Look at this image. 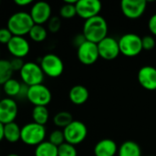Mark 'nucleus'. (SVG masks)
<instances>
[{
    "mask_svg": "<svg viewBox=\"0 0 156 156\" xmlns=\"http://www.w3.org/2000/svg\"><path fill=\"white\" fill-rule=\"evenodd\" d=\"M34 22L30 16V14L25 11H19L12 14L7 20V28L13 36L24 37L28 35Z\"/></svg>",
    "mask_w": 156,
    "mask_h": 156,
    "instance_id": "nucleus-2",
    "label": "nucleus"
},
{
    "mask_svg": "<svg viewBox=\"0 0 156 156\" xmlns=\"http://www.w3.org/2000/svg\"><path fill=\"white\" fill-rule=\"evenodd\" d=\"M142 45L143 49L144 50H152L154 48L156 45L155 38L153 35H145L142 37Z\"/></svg>",
    "mask_w": 156,
    "mask_h": 156,
    "instance_id": "nucleus-30",
    "label": "nucleus"
},
{
    "mask_svg": "<svg viewBox=\"0 0 156 156\" xmlns=\"http://www.w3.org/2000/svg\"><path fill=\"white\" fill-rule=\"evenodd\" d=\"M85 41H86V38H85V37L83 36L82 33H81V34L76 35V36L74 37V38H73V44H74V46H76L77 48H79L80 46H81Z\"/></svg>",
    "mask_w": 156,
    "mask_h": 156,
    "instance_id": "nucleus-35",
    "label": "nucleus"
},
{
    "mask_svg": "<svg viewBox=\"0 0 156 156\" xmlns=\"http://www.w3.org/2000/svg\"><path fill=\"white\" fill-rule=\"evenodd\" d=\"M140 85L147 90H156V68L153 66L142 67L137 75Z\"/></svg>",
    "mask_w": 156,
    "mask_h": 156,
    "instance_id": "nucleus-16",
    "label": "nucleus"
},
{
    "mask_svg": "<svg viewBox=\"0 0 156 156\" xmlns=\"http://www.w3.org/2000/svg\"><path fill=\"white\" fill-rule=\"evenodd\" d=\"M59 15L61 17L69 19L77 16V11H76V4H69V3H64L62 6L59 9Z\"/></svg>",
    "mask_w": 156,
    "mask_h": 156,
    "instance_id": "nucleus-27",
    "label": "nucleus"
},
{
    "mask_svg": "<svg viewBox=\"0 0 156 156\" xmlns=\"http://www.w3.org/2000/svg\"><path fill=\"white\" fill-rule=\"evenodd\" d=\"M6 47L8 52L13 56V58H23L27 56L30 51L29 42L24 37L13 36Z\"/></svg>",
    "mask_w": 156,
    "mask_h": 156,
    "instance_id": "nucleus-15",
    "label": "nucleus"
},
{
    "mask_svg": "<svg viewBox=\"0 0 156 156\" xmlns=\"http://www.w3.org/2000/svg\"><path fill=\"white\" fill-rule=\"evenodd\" d=\"M27 99L31 104L34 105V107L35 106L47 107L52 100V93L50 90L43 83L37 84L28 88Z\"/></svg>",
    "mask_w": 156,
    "mask_h": 156,
    "instance_id": "nucleus-8",
    "label": "nucleus"
},
{
    "mask_svg": "<svg viewBox=\"0 0 156 156\" xmlns=\"http://www.w3.org/2000/svg\"><path fill=\"white\" fill-rule=\"evenodd\" d=\"M61 27V20L58 16H51L48 22V28L51 33H57Z\"/></svg>",
    "mask_w": 156,
    "mask_h": 156,
    "instance_id": "nucleus-31",
    "label": "nucleus"
},
{
    "mask_svg": "<svg viewBox=\"0 0 156 156\" xmlns=\"http://www.w3.org/2000/svg\"><path fill=\"white\" fill-rule=\"evenodd\" d=\"M28 86H27L26 84L22 83V86H21V90H20V92L18 94V97L17 98H21V99H24V98H27V91H28Z\"/></svg>",
    "mask_w": 156,
    "mask_h": 156,
    "instance_id": "nucleus-36",
    "label": "nucleus"
},
{
    "mask_svg": "<svg viewBox=\"0 0 156 156\" xmlns=\"http://www.w3.org/2000/svg\"><path fill=\"white\" fill-rule=\"evenodd\" d=\"M51 6L45 1H38L33 4L30 9V16L36 25H42L48 23L51 18Z\"/></svg>",
    "mask_w": 156,
    "mask_h": 156,
    "instance_id": "nucleus-14",
    "label": "nucleus"
},
{
    "mask_svg": "<svg viewBox=\"0 0 156 156\" xmlns=\"http://www.w3.org/2000/svg\"><path fill=\"white\" fill-rule=\"evenodd\" d=\"M6 156H19L18 154H7Z\"/></svg>",
    "mask_w": 156,
    "mask_h": 156,
    "instance_id": "nucleus-39",
    "label": "nucleus"
},
{
    "mask_svg": "<svg viewBox=\"0 0 156 156\" xmlns=\"http://www.w3.org/2000/svg\"><path fill=\"white\" fill-rule=\"evenodd\" d=\"M147 6L145 0H122L121 2V9L123 16L129 19H137L141 17Z\"/></svg>",
    "mask_w": 156,
    "mask_h": 156,
    "instance_id": "nucleus-9",
    "label": "nucleus"
},
{
    "mask_svg": "<svg viewBox=\"0 0 156 156\" xmlns=\"http://www.w3.org/2000/svg\"><path fill=\"white\" fill-rule=\"evenodd\" d=\"M13 72L10 61L0 58V85L3 86L7 80L12 79Z\"/></svg>",
    "mask_w": 156,
    "mask_h": 156,
    "instance_id": "nucleus-25",
    "label": "nucleus"
},
{
    "mask_svg": "<svg viewBox=\"0 0 156 156\" xmlns=\"http://www.w3.org/2000/svg\"><path fill=\"white\" fill-rule=\"evenodd\" d=\"M12 37H13V35L7 27L0 28V44L7 45Z\"/></svg>",
    "mask_w": 156,
    "mask_h": 156,
    "instance_id": "nucleus-32",
    "label": "nucleus"
},
{
    "mask_svg": "<svg viewBox=\"0 0 156 156\" xmlns=\"http://www.w3.org/2000/svg\"><path fill=\"white\" fill-rule=\"evenodd\" d=\"M155 91H156V90H155Z\"/></svg>",
    "mask_w": 156,
    "mask_h": 156,
    "instance_id": "nucleus-40",
    "label": "nucleus"
},
{
    "mask_svg": "<svg viewBox=\"0 0 156 156\" xmlns=\"http://www.w3.org/2000/svg\"><path fill=\"white\" fill-rule=\"evenodd\" d=\"M35 156H58V147L48 141H44L36 146Z\"/></svg>",
    "mask_w": 156,
    "mask_h": 156,
    "instance_id": "nucleus-22",
    "label": "nucleus"
},
{
    "mask_svg": "<svg viewBox=\"0 0 156 156\" xmlns=\"http://www.w3.org/2000/svg\"><path fill=\"white\" fill-rule=\"evenodd\" d=\"M120 52L126 57H136L144 49L142 45V37L134 33H127L122 35L118 40Z\"/></svg>",
    "mask_w": 156,
    "mask_h": 156,
    "instance_id": "nucleus-4",
    "label": "nucleus"
},
{
    "mask_svg": "<svg viewBox=\"0 0 156 156\" xmlns=\"http://www.w3.org/2000/svg\"><path fill=\"white\" fill-rule=\"evenodd\" d=\"M32 3V0H15V4L18 6H26Z\"/></svg>",
    "mask_w": 156,
    "mask_h": 156,
    "instance_id": "nucleus-37",
    "label": "nucleus"
},
{
    "mask_svg": "<svg viewBox=\"0 0 156 156\" xmlns=\"http://www.w3.org/2000/svg\"><path fill=\"white\" fill-rule=\"evenodd\" d=\"M48 142L51 143L52 144H54L57 147L60 146L62 144L65 143V137H64L63 131H61V130H54L49 134Z\"/></svg>",
    "mask_w": 156,
    "mask_h": 156,
    "instance_id": "nucleus-29",
    "label": "nucleus"
},
{
    "mask_svg": "<svg viewBox=\"0 0 156 156\" xmlns=\"http://www.w3.org/2000/svg\"><path fill=\"white\" fill-rule=\"evenodd\" d=\"M29 37L34 42H43L48 37V31L42 25H34L28 33Z\"/></svg>",
    "mask_w": 156,
    "mask_h": 156,
    "instance_id": "nucleus-24",
    "label": "nucleus"
},
{
    "mask_svg": "<svg viewBox=\"0 0 156 156\" xmlns=\"http://www.w3.org/2000/svg\"><path fill=\"white\" fill-rule=\"evenodd\" d=\"M73 122V117L69 112H59L53 117L54 124L58 128H66Z\"/></svg>",
    "mask_w": 156,
    "mask_h": 156,
    "instance_id": "nucleus-26",
    "label": "nucleus"
},
{
    "mask_svg": "<svg viewBox=\"0 0 156 156\" xmlns=\"http://www.w3.org/2000/svg\"><path fill=\"white\" fill-rule=\"evenodd\" d=\"M90 97L88 89L83 85H75L73 86L69 92V101L75 105L84 104Z\"/></svg>",
    "mask_w": 156,
    "mask_h": 156,
    "instance_id": "nucleus-18",
    "label": "nucleus"
},
{
    "mask_svg": "<svg viewBox=\"0 0 156 156\" xmlns=\"http://www.w3.org/2000/svg\"><path fill=\"white\" fill-rule=\"evenodd\" d=\"M100 58L105 60H113L120 55V48L118 40L112 37H106L98 44Z\"/></svg>",
    "mask_w": 156,
    "mask_h": 156,
    "instance_id": "nucleus-10",
    "label": "nucleus"
},
{
    "mask_svg": "<svg viewBox=\"0 0 156 156\" xmlns=\"http://www.w3.org/2000/svg\"><path fill=\"white\" fill-rule=\"evenodd\" d=\"M82 34L87 41L98 44L108 37V24L106 19L99 15L85 20Z\"/></svg>",
    "mask_w": 156,
    "mask_h": 156,
    "instance_id": "nucleus-1",
    "label": "nucleus"
},
{
    "mask_svg": "<svg viewBox=\"0 0 156 156\" xmlns=\"http://www.w3.org/2000/svg\"><path fill=\"white\" fill-rule=\"evenodd\" d=\"M77 56L79 60L84 65H92L100 58L98 46L95 43L85 41L78 48Z\"/></svg>",
    "mask_w": 156,
    "mask_h": 156,
    "instance_id": "nucleus-13",
    "label": "nucleus"
},
{
    "mask_svg": "<svg viewBox=\"0 0 156 156\" xmlns=\"http://www.w3.org/2000/svg\"><path fill=\"white\" fill-rule=\"evenodd\" d=\"M4 139V124L0 122V143Z\"/></svg>",
    "mask_w": 156,
    "mask_h": 156,
    "instance_id": "nucleus-38",
    "label": "nucleus"
},
{
    "mask_svg": "<svg viewBox=\"0 0 156 156\" xmlns=\"http://www.w3.org/2000/svg\"><path fill=\"white\" fill-rule=\"evenodd\" d=\"M63 133L65 137V142L75 146L81 144L86 139L88 129L82 122L73 121L66 128L63 129Z\"/></svg>",
    "mask_w": 156,
    "mask_h": 156,
    "instance_id": "nucleus-7",
    "label": "nucleus"
},
{
    "mask_svg": "<svg viewBox=\"0 0 156 156\" xmlns=\"http://www.w3.org/2000/svg\"><path fill=\"white\" fill-rule=\"evenodd\" d=\"M148 27L152 35L156 37V13L150 17L148 21Z\"/></svg>",
    "mask_w": 156,
    "mask_h": 156,
    "instance_id": "nucleus-34",
    "label": "nucleus"
},
{
    "mask_svg": "<svg viewBox=\"0 0 156 156\" xmlns=\"http://www.w3.org/2000/svg\"><path fill=\"white\" fill-rule=\"evenodd\" d=\"M9 61H10V65H11V68H12L13 71H20V69H22V67L25 64L23 59L18 58H13Z\"/></svg>",
    "mask_w": 156,
    "mask_h": 156,
    "instance_id": "nucleus-33",
    "label": "nucleus"
},
{
    "mask_svg": "<svg viewBox=\"0 0 156 156\" xmlns=\"http://www.w3.org/2000/svg\"><path fill=\"white\" fill-rule=\"evenodd\" d=\"M78 152L74 145L68 143L62 144L58 147V156H77Z\"/></svg>",
    "mask_w": 156,
    "mask_h": 156,
    "instance_id": "nucleus-28",
    "label": "nucleus"
},
{
    "mask_svg": "<svg viewBox=\"0 0 156 156\" xmlns=\"http://www.w3.org/2000/svg\"><path fill=\"white\" fill-rule=\"evenodd\" d=\"M40 67L43 73L49 78H58L64 71V63L62 59L56 54L48 53L41 58Z\"/></svg>",
    "mask_w": 156,
    "mask_h": 156,
    "instance_id": "nucleus-6",
    "label": "nucleus"
},
{
    "mask_svg": "<svg viewBox=\"0 0 156 156\" xmlns=\"http://www.w3.org/2000/svg\"><path fill=\"white\" fill-rule=\"evenodd\" d=\"M32 119L34 122L45 126L49 119L48 108L45 106H35L32 111Z\"/></svg>",
    "mask_w": 156,
    "mask_h": 156,
    "instance_id": "nucleus-21",
    "label": "nucleus"
},
{
    "mask_svg": "<svg viewBox=\"0 0 156 156\" xmlns=\"http://www.w3.org/2000/svg\"><path fill=\"white\" fill-rule=\"evenodd\" d=\"M118 156H142V149L137 143L126 141L118 149Z\"/></svg>",
    "mask_w": 156,
    "mask_h": 156,
    "instance_id": "nucleus-20",
    "label": "nucleus"
},
{
    "mask_svg": "<svg viewBox=\"0 0 156 156\" xmlns=\"http://www.w3.org/2000/svg\"><path fill=\"white\" fill-rule=\"evenodd\" d=\"M19 75L22 83L28 87L42 84L45 77L40 65L32 61L25 62L24 66L19 71Z\"/></svg>",
    "mask_w": 156,
    "mask_h": 156,
    "instance_id": "nucleus-5",
    "label": "nucleus"
},
{
    "mask_svg": "<svg viewBox=\"0 0 156 156\" xmlns=\"http://www.w3.org/2000/svg\"><path fill=\"white\" fill-rule=\"evenodd\" d=\"M101 7V3L99 0H78L76 4L77 16L88 20L99 16Z\"/></svg>",
    "mask_w": 156,
    "mask_h": 156,
    "instance_id": "nucleus-11",
    "label": "nucleus"
},
{
    "mask_svg": "<svg viewBox=\"0 0 156 156\" xmlns=\"http://www.w3.org/2000/svg\"><path fill=\"white\" fill-rule=\"evenodd\" d=\"M18 113V106L12 98L0 100V122L4 125L14 122Z\"/></svg>",
    "mask_w": 156,
    "mask_h": 156,
    "instance_id": "nucleus-12",
    "label": "nucleus"
},
{
    "mask_svg": "<svg viewBox=\"0 0 156 156\" xmlns=\"http://www.w3.org/2000/svg\"><path fill=\"white\" fill-rule=\"evenodd\" d=\"M46 133L47 132L45 126L33 122L25 124L21 128L20 140L27 145L37 146L45 141Z\"/></svg>",
    "mask_w": 156,
    "mask_h": 156,
    "instance_id": "nucleus-3",
    "label": "nucleus"
},
{
    "mask_svg": "<svg viewBox=\"0 0 156 156\" xmlns=\"http://www.w3.org/2000/svg\"><path fill=\"white\" fill-rule=\"evenodd\" d=\"M21 138V128L16 122H10L4 125V139L8 143L15 144Z\"/></svg>",
    "mask_w": 156,
    "mask_h": 156,
    "instance_id": "nucleus-19",
    "label": "nucleus"
},
{
    "mask_svg": "<svg viewBox=\"0 0 156 156\" xmlns=\"http://www.w3.org/2000/svg\"><path fill=\"white\" fill-rule=\"evenodd\" d=\"M93 153L95 156H115L118 154V146L112 139H102L95 144Z\"/></svg>",
    "mask_w": 156,
    "mask_h": 156,
    "instance_id": "nucleus-17",
    "label": "nucleus"
},
{
    "mask_svg": "<svg viewBox=\"0 0 156 156\" xmlns=\"http://www.w3.org/2000/svg\"><path fill=\"white\" fill-rule=\"evenodd\" d=\"M21 86H22V83L19 80L12 78L3 85V90L8 98L13 99V98L18 97V94L21 90Z\"/></svg>",
    "mask_w": 156,
    "mask_h": 156,
    "instance_id": "nucleus-23",
    "label": "nucleus"
}]
</instances>
